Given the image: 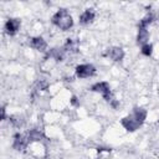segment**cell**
Returning a JSON list of instances; mask_svg holds the SVG:
<instances>
[{"instance_id": "1", "label": "cell", "mask_w": 159, "mask_h": 159, "mask_svg": "<svg viewBox=\"0 0 159 159\" xmlns=\"http://www.w3.org/2000/svg\"><path fill=\"white\" fill-rule=\"evenodd\" d=\"M145 118H147V111L143 109V108L137 107L132 111L130 114H128L127 117H124L122 119V125L128 132H134L143 124Z\"/></svg>"}, {"instance_id": "3", "label": "cell", "mask_w": 159, "mask_h": 159, "mask_svg": "<svg viewBox=\"0 0 159 159\" xmlns=\"http://www.w3.org/2000/svg\"><path fill=\"white\" fill-rule=\"evenodd\" d=\"M75 71L78 78H89L96 73V67L91 63H81L76 67Z\"/></svg>"}, {"instance_id": "6", "label": "cell", "mask_w": 159, "mask_h": 159, "mask_svg": "<svg viewBox=\"0 0 159 159\" xmlns=\"http://www.w3.org/2000/svg\"><path fill=\"white\" fill-rule=\"evenodd\" d=\"M30 46L36 50V51H41V52H45L47 50V42L43 37L41 36H35V37H31L30 39Z\"/></svg>"}, {"instance_id": "10", "label": "cell", "mask_w": 159, "mask_h": 159, "mask_svg": "<svg viewBox=\"0 0 159 159\" xmlns=\"http://www.w3.org/2000/svg\"><path fill=\"white\" fill-rule=\"evenodd\" d=\"M148 40H149V31H148V29L139 27L138 35H137V42L143 46V45L148 43Z\"/></svg>"}, {"instance_id": "8", "label": "cell", "mask_w": 159, "mask_h": 159, "mask_svg": "<svg viewBox=\"0 0 159 159\" xmlns=\"http://www.w3.org/2000/svg\"><path fill=\"white\" fill-rule=\"evenodd\" d=\"M107 56L113 61H120L124 57V51L120 47H111L107 51Z\"/></svg>"}, {"instance_id": "9", "label": "cell", "mask_w": 159, "mask_h": 159, "mask_svg": "<svg viewBox=\"0 0 159 159\" xmlns=\"http://www.w3.org/2000/svg\"><path fill=\"white\" fill-rule=\"evenodd\" d=\"M94 11L92 9H86L81 15H80V22L83 24V25H87V24H91L93 20H94Z\"/></svg>"}, {"instance_id": "2", "label": "cell", "mask_w": 159, "mask_h": 159, "mask_svg": "<svg viewBox=\"0 0 159 159\" xmlns=\"http://www.w3.org/2000/svg\"><path fill=\"white\" fill-rule=\"evenodd\" d=\"M52 24L58 27L60 30L62 31H67L72 27L73 25V20H72V16L71 14L66 10V9H61L58 10L53 16H52Z\"/></svg>"}, {"instance_id": "5", "label": "cell", "mask_w": 159, "mask_h": 159, "mask_svg": "<svg viewBox=\"0 0 159 159\" xmlns=\"http://www.w3.org/2000/svg\"><path fill=\"white\" fill-rule=\"evenodd\" d=\"M20 25L21 24H20L19 19H7L5 25H4V30H5V32L7 35L12 36V35H15L20 30Z\"/></svg>"}, {"instance_id": "11", "label": "cell", "mask_w": 159, "mask_h": 159, "mask_svg": "<svg viewBox=\"0 0 159 159\" xmlns=\"http://www.w3.org/2000/svg\"><path fill=\"white\" fill-rule=\"evenodd\" d=\"M152 52H153V46H152V45H150L149 42L142 46V53H143L144 56L149 57V56L152 55Z\"/></svg>"}, {"instance_id": "7", "label": "cell", "mask_w": 159, "mask_h": 159, "mask_svg": "<svg viewBox=\"0 0 159 159\" xmlns=\"http://www.w3.org/2000/svg\"><path fill=\"white\" fill-rule=\"evenodd\" d=\"M27 142H30L27 137H25V135H22V134H20V133H17V134H15V137H14L12 147H14L16 150H22V149H25V148H26Z\"/></svg>"}, {"instance_id": "4", "label": "cell", "mask_w": 159, "mask_h": 159, "mask_svg": "<svg viewBox=\"0 0 159 159\" xmlns=\"http://www.w3.org/2000/svg\"><path fill=\"white\" fill-rule=\"evenodd\" d=\"M92 91L96 92V93H99L104 97V99H107L112 92H111V87H109V83L108 82H104V81H101V82H97L92 86Z\"/></svg>"}]
</instances>
